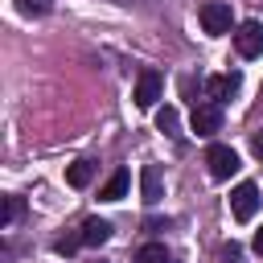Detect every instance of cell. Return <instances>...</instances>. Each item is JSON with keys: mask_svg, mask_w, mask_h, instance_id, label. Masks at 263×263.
<instances>
[{"mask_svg": "<svg viewBox=\"0 0 263 263\" xmlns=\"http://www.w3.org/2000/svg\"><path fill=\"white\" fill-rule=\"evenodd\" d=\"M140 193H144L148 205H156V201L164 197V177H160L156 164H144V168H140Z\"/></svg>", "mask_w": 263, "mask_h": 263, "instance_id": "7", "label": "cell"}, {"mask_svg": "<svg viewBox=\"0 0 263 263\" xmlns=\"http://www.w3.org/2000/svg\"><path fill=\"white\" fill-rule=\"evenodd\" d=\"M95 168H99L95 160H74V164L66 168V185H70V189H86L90 177H95Z\"/></svg>", "mask_w": 263, "mask_h": 263, "instance_id": "11", "label": "cell"}, {"mask_svg": "<svg viewBox=\"0 0 263 263\" xmlns=\"http://www.w3.org/2000/svg\"><path fill=\"white\" fill-rule=\"evenodd\" d=\"M78 234H82V242H86V247H103V242L111 238V222H103V218H86Z\"/></svg>", "mask_w": 263, "mask_h": 263, "instance_id": "10", "label": "cell"}, {"mask_svg": "<svg viewBox=\"0 0 263 263\" xmlns=\"http://www.w3.org/2000/svg\"><path fill=\"white\" fill-rule=\"evenodd\" d=\"M251 247H255V251L263 255V230H255V238H251Z\"/></svg>", "mask_w": 263, "mask_h": 263, "instance_id": "19", "label": "cell"}, {"mask_svg": "<svg viewBox=\"0 0 263 263\" xmlns=\"http://www.w3.org/2000/svg\"><path fill=\"white\" fill-rule=\"evenodd\" d=\"M234 49H238V58H259L263 53V25L259 21H242L238 33H234Z\"/></svg>", "mask_w": 263, "mask_h": 263, "instance_id": "4", "label": "cell"}, {"mask_svg": "<svg viewBox=\"0 0 263 263\" xmlns=\"http://www.w3.org/2000/svg\"><path fill=\"white\" fill-rule=\"evenodd\" d=\"M255 210H259V185H255V181L234 185V193H230V214H234L238 222H251Z\"/></svg>", "mask_w": 263, "mask_h": 263, "instance_id": "3", "label": "cell"}, {"mask_svg": "<svg viewBox=\"0 0 263 263\" xmlns=\"http://www.w3.org/2000/svg\"><path fill=\"white\" fill-rule=\"evenodd\" d=\"M78 247H82V234H66V238H58V242H53V251H58V255H74Z\"/></svg>", "mask_w": 263, "mask_h": 263, "instance_id": "15", "label": "cell"}, {"mask_svg": "<svg viewBox=\"0 0 263 263\" xmlns=\"http://www.w3.org/2000/svg\"><path fill=\"white\" fill-rule=\"evenodd\" d=\"M136 263H173V255L164 251V242H148L136 251Z\"/></svg>", "mask_w": 263, "mask_h": 263, "instance_id": "13", "label": "cell"}, {"mask_svg": "<svg viewBox=\"0 0 263 263\" xmlns=\"http://www.w3.org/2000/svg\"><path fill=\"white\" fill-rule=\"evenodd\" d=\"M21 210H25V201H21L16 193H8V197H4V214H0V226H12V222L21 218Z\"/></svg>", "mask_w": 263, "mask_h": 263, "instance_id": "14", "label": "cell"}, {"mask_svg": "<svg viewBox=\"0 0 263 263\" xmlns=\"http://www.w3.org/2000/svg\"><path fill=\"white\" fill-rule=\"evenodd\" d=\"M197 16H201V29H205L210 37H222V33H230V25H234V12H230L226 0H205Z\"/></svg>", "mask_w": 263, "mask_h": 263, "instance_id": "1", "label": "cell"}, {"mask_svg": "<svg viewBox=\"0 0 263 263\" xmlns=\"http://www.w3.org/2000/svg\"><path fill=\"white\" fill-rule=\"evenodd\" d=\"M205 90H210V103H226L238 90V74H218V78L205 82Z\"/></svg>", "mask_w": 263, "mask_h": 263, "instance_id": "8", "label": "cell"}, {"mask_svg": "<svg viewBox=\"0 0 263 263\" xmlns=\"http://www.w3.org/2000/svg\"><path fill=\"white\" fill-rule=\"evenodd\" d=\"M156 99H160V74H156V70H144V74L136 78V107L148 111Z\"/></svg>", "mask_w": 263, "mask_h": 263, "instance_id": "6", "label": "cell"}, {"mask_svg": "<svg viewBox=\"0 0 263 263\" xmlns=\"http://www.w3.org/2000/svg\"><path fill=\"white\" fill-rule=\"evenodd\" d=\"M127 185H132L127 168H115V173L107 177V185L99 189V197H103V201H119V197H127Z\"/></svg>", "mask_w": 263, "mask_h": 263, "instance_id": "9", "label": "cell"}, {"mask_svg": "<svg viewBox=\"0 0 263 263\" xmlns=\"http://www.w3.org/2000/svg\"><path fill=\"white\" fill-rule=\"evenodd\" d=\"M49 8H53V0H21V12H29V16H41Z\"/></svg>", "mask_w": 263, "mask_h": 263, "instance_id": "16", "label": "cell"}, {"mask_svg": "<svg viewBox=\"0 0 263 263\" xmlns=\"http://www.w3.org/2000/svg\"><path fill=\"white\" fill-rule=\"evenodd\" d=\"M189 123H193L197 136H214L222 127V103H197L193 115H189Z\"/></svg>", "mask_w": 263, "mask_h": 263, "instance_id": "5", "label": "cell"}, {"mask_svg": "<svg viewBox=\"0 0 263 263\" xmlns=\"http://www.w3.org/2000/svg\"><path fill=\"white\" fill-rule=\"evenodd\" d=\"M156 127H160L164 136H173V140H177V136H181V119H177V107H160V111H156Z\"/></svg>", "mask_w": 263, "mask_h": 263, "instance_id": "12", "label": "cell"}, {"mask_svg": "<svg viewBox=\"0 0 263 263\" xmlns=\"http://www.w3.org/2000/svg\"><path fill=\"white\" fill-rule=\"evenodd\" d=\"M238 259H242V247L238 242H226L222 247V263H238Z\"/></svg>", "mask_w": 263, "mask_h": 263, "instance_id": "17", "label": "cell"}, {"mask_svg": "<svg viewBox=\"0 0 263 263\" xmlns=\"http://www.w3.org/2000/svg\"><path fill=\"white\" fill-rule=\"evenodd\" d=\"M251 152L263 160V132H255V136H251Z\"/></svg>", "mask_w": 263, "mask_h": 263, "instance_id": "18", "label": "cell"}, {"mask_svg": "<svg viewBox=\"0 0 263 263\" xmlns=\"http://www.w3.org/2000/svg\"><path fill=\"white\" fill-rule=\"evenodd\" d=\"M205 164H210V177L214 181H226V177L238 173V152L226 148V144H210L205 148Z\"/></svg>", "mask_w": 263, "mask_h": 263, "instance_id": "2", "label": "cell"}]
</instances>
